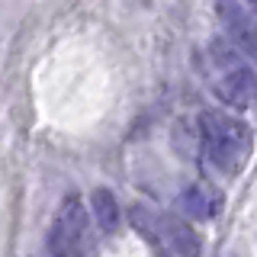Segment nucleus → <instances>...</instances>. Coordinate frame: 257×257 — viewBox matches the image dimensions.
<instances>
[{"label":"nucleus","mask_w":257,"mask_h":257,"mask_svg":"<svg viewBox=\"0 0 257 257\" xmlns=\"http://www.w3.org/2000/svg\"><path fill=\"white\" fill-rule=\"evenodd\" d=\"M212 64L219 71L215 77V93L228 103L231 109H251L257 106V71L247 61L238 58V52L225 39H215L209 45Z\"/></svg>","instance_id":"2"},{"label":"nucleus","mask_w":257,"mask_h":257,"mask_svg":"<svg viewBox=\"0 0 257 257\" xmlns=\"http://www.w3.org/2000/svg\"><path fill=\"white\" fill-rule=\"evenodd\" d=\"M215 13H219L231 42L257 61V20H251V13L238 0H215Z\"/></svg>","instance_id":"3"},{"label":"nucleus","mask_w":257,"mask_h":257,"mask_svg":"<svg viewBox=\"0 0 257 257\" xmlns=\"http://www.w3.org/2000/svg\"><path fill=\"white\" fill-rule=\"evenodd\" d=\"M158 235L164 238V244L180 257H199L203 254V244H199L196 231H193L180 215H161L158 219Z\"/></svg>","instance_id":"4"},{"label":"nucleus","mask_w":257,"mask_h":257,"mask_svg":"<svg viewBox=\"0 0 257 257\" xmlns=\"http://www.w3.org/2000/svg\"><path fill=\"white\" fill-rule=\"evenodd\" d=\"M90 215H93V222L100 225L103 231H116V228H119L122 209H119L116 196H112L106 187H96V190L90 193Z\"/></svg>","instance_id":"5"},{"label":"nucleus","mask_w":257,"mask_h":257,"mask_svg":"<svg viewBox=\"0 0 257 257\" xmlns=\"http://www.w3.org/2000/svg\"><path fill=\"white\" fill-rule=\"evenodd\" d=\"M177 206H180L183 215L199 219V222H209L215 215V199L206 193V187H187L180 193V199H177Z\"/></svg>","instance_id":"6"},{"label":"nucleus","mask_w":257,"mask_h":257,"mask_svg":"<svg viewBox=\"0 0 257 257\" xmlns=\"http://www.w3.org/2000/svg\"><path fill=\"white\" fill-rule=\"evenodd\" d=\"M199 139L209 161L225 174H238L251 151V128L225 109H206L199 116Z\"/></svg>","instance_id":"1"},{"label":"nucleus","mask_w":257,"mask_h":257,"mask_svg":"<svg viewBox=\"0 0 257 257\" xmlns=\"http://www.w3.org/2000/svg\"><path fill=\"white\" fill-rule=\"evenodd\" d=\"M247 4H251V10H254V16H257V0H247Z\"/></svg>","instance_id":"7"}]
</instances>
